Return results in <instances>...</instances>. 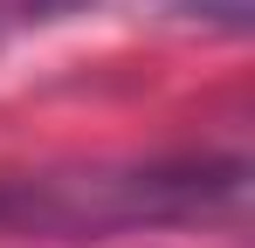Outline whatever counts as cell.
<instances>
[{
	"label": "cell",
	"instance_id": "7a4b0ae2",
	"mask_svg": "<svg viewBox=\"0 0 255 248\" xmlns=\"http://www.w3.org/2000/svg\"><path fill=\"white\" fill-rule=\"evenodd\" d=\"M90 0H0V35H14V28H48V21H62V14H76Z\"/></svg>",
	"mask_w": 255,
	"mask_h": 248
},
{
	"label": "cell",
	"instance_id": "6da1fadb",
	"mask_svg": "<svg viewBox=\"0 0 255 248\" xmlns=\"http://www.w3.org/2000/svg\"><path fill=\"white\" fill-rule=\"evenodd\" d=\"M242 200V165H131V172H42L0 186V221L55 235H111L193 221Z\"/></svg>",
	"mask_w": 255,
	"mask_h": 248
}]
</instances>
